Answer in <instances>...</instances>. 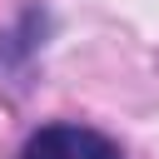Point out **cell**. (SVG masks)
<instances>
[{
  "mask_svg": "<svg viewBox=\"0 0 159 159\" xmlns=\"http://www.w3.org/2000/svg\"><path fill=\"white\" fill-rule=\"evenodd\" d=\"M20 159H119V149L84 124H45L25 139Z\"/></svg>",
  "mask_w": 159,
  "mask_h": 159,
  "instance_id": "6da1fadb",
  "label": "cell"
}]
</instances>
